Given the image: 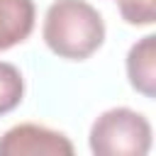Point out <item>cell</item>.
I'll return each instance as SVG.
<instances>
[{
  "label": "cell",
  "mask_w": 156,
  "mask_h": 156,
  "mask_svg": "<svg viewBox=\"0 0 156 156\" xmlns=\"http://www.w3.org/2000/svg\"><path fill=\"white\" fill-rule=\"evenodd\" d=\"M46 46L68 61L93 56L105 41V22L85 0H54L44 17Z\"/></svg>",
  "instance_id": "6da1fadb"
},
{
  "label": "cell",
  "mask_w": 156,
  "mask_h": 156,
  "mask_svg": "<svg viewBox=\"0 0 156 156\" xmlns=\"http://www.w3.org/2000/svg\"><path fill=\"white\" fill-rule=\"evenodd\" d=\"M149 149L151 124L129 107H112L90 127V151L98 156H144Z\"/></svg>",
  "instance_id": "7a4b0ae2"
},
{
  "label": "cell",
  "mask_w": 156,
  "mask_h": 156,
  "mask_svg": "<svg viewBox=\"0 0 156 156\" xmlns=\"http://www.w3.org/2000/svg\"><path fill=\"white\" fill-rule=\"evenodd\" d=\"M73 144L41 124H17L0 136V156H71Z\"/></svg>",
  "instance_id": "3957f363"
},
{
  "label": "cell",
  "mask_w": 156,
  "mask_h": 156,
  "mask_svg": "<svg viewBox=\"0 0 156 156\" xmlns=\"http://www.w3.org/2000/svg\"><path fill=\"white\" fill-rule=\"evenodd\" d=\"M127 76L136 93L144 98L156 95V37H141L127 54Z\"/></svg>",
  "instance_id": "277c9868"
},
{
  "label": "cell",
  "mask_w": 156,
  "mask_h": 156,
  "mask_svg": "<svg viewBox=\"0 0 156 156\" xmlns=\"http://www.w3.org/2000/svg\"><path fill=\"white\" fill-rule=\"evenodd\" d=\"M34 29V0H0V51L22 44Z\"/></svg>",
  "instance_id": "5b68a950"
},
{
  "label": "cell",
  "mask_w": 156,
  "mask_h": 156,
  "mask_svg": "<svg viewBox=\"0 0 156 156\" xmlns=\"http://www.w3.org/2000/svg\"><path fill=\"white\" fill-rule=\"evenodd\" d=\"M24 95V80L22 73L17 71V66L0 61V117L12 112Z\"/></svg>",
  "instance_id": "8992f818"
},
{
  "label": "cell",
  "mask_w": 156,
  "mask_h": 156,
  "mask_svg": "<svg viewBox=\"0 0 156 156\" xmlns=\"http://www.w3.org/2000/svg\"><path fill=\"white\" fill-rule=\"evenodd\" d=\"M117 2H119V12H122L124 22L136 24V27L154 24V20H156L154 0H117Z\"/></svg>",
  "instance_id": "52a82bcc"
}]
</instances>
